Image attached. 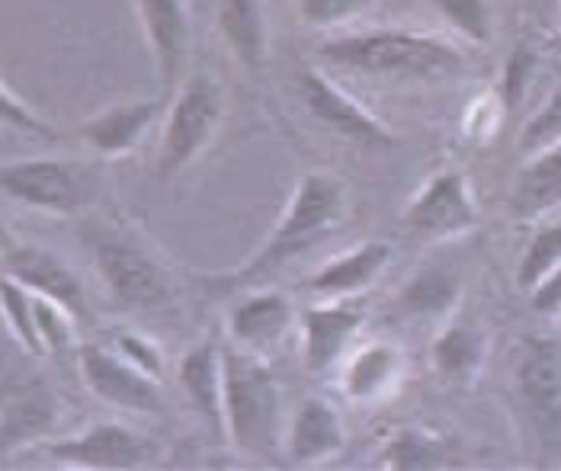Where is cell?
Instances as JSON below:
<instances>
[{
    "label": "cell",
    "mask_w": 561,
    "mask_h": 471,
    "mask_svg": "<svg viewBox=\"0 0 561 471\" xmlns=\"http://www.w3.org/2000/svg\"><path fill=\"white\" fill-rule=\"evenodd\" d=\"M346 212H350V196L341 176L328 171L302 173L289 196V206L276 218L273 231L266 234L257 254H251L231 273L203 279V286L218 296L257 289L263 283H270L279 269L305 257L311 248L337 234L344 228Z\"/></svg>",
    "instance_id": "cell-1"
},
{
    "label": "cell",
    "mask_w": 561,
    "mask_h": 471,
    "mask_svg": "<svg viewBox=\"0 0 561 471\" xmlns=\"http://www.w3.org/2000/svg\"><path fill=\"white\" fill-rule=\"evenodd\" d=\"M221 369L228 446L248 459H270L283 452V388L270 369V359L231 343L221 349Z\"/></svg>",
    "instance_id": "cell-2"
},
{
    "label": "cell",
    "mask_w": 561,
    "mask_h": 471,
    "mask_svg": "<svg viewBox=\"0 0 561 471\" xmlns=\"http://www.w3.org/2000/svg\"><path fill=\"white\" fill-rule=\"evenodd\" d=\"M318 58L331 68H344L369 78H456L466 58L456 45L427 33L408 30H363L334 36L318 48Z\"/></svg>",
    "instance_id": "cell-3"
},
{
    "label": "cell",
    "mask_w": 561,
    "mask_h": 471,
    "mask_svg": "<svg viewBox=\"0 0 561 471\" xmlns=\"http://www.w3.org/2000/svg\"><path fill=\"white\" fill-rule=\"evenodd\" d=\"M87 248L110 301L123 311H164L173 305V276L135 234L96 225Z\"/></svg>",
    "instance_id": "cell-4"
},
{
    "label": "cell",
    "mask_w": 561,
    "mask_h": 471,
    "mask_svg": "<svg viewBox=\"0 0 561 471\" xmlns=\"http://www.w3.org/2000/svg\"><path fill=\"white\" fill-rule=\"evenodd\" d=\"M225 119V90L213 74H186L173 90L171 110L164 116L158 176L173 180L193 168L216 141Z\"/></svg>",
    "instance_id": "cell-5"
},
{
    "label": "cell",
    "mask_w": 561,
    "mask_h": 471,
    "mask_svg": "<svg viewBox=\"0 0 561 471\" xmlns=\"http://www.w3.org/2000/svg\"><path fill=\"white\" fill-rule=\"evenodd\" d=\"M51 466L84 471H131L158 459L161 446L119 421H96L81 433L51 436L39 446Z\"/></svg>",
    "instance_id": "cell-6"
},
{
    "label": "cell",
    "mask_w": 561,
    "mask_h": 471,
    "mask_svg": "<svg viewBox=\"0 0 561 471\" xmlns=\"http://www.w3.org/2000/svg\"><path fill=\"white\" fill-rule=\"evenodd\" d=\"M0 193L16 206L58 218L84 212L90 203L84 173L58 158H20L0 164Z\"/></svg>",
    "instance_id": "cell-7"
},
{
    "label": "cell",
    "mask_w": 561,
    "mask_h": 471,
    "mask_svg": "<svg viewBox=\"0 0 561 471\" xmlns=\"http://www.w3.org/2000/svg\"><path fill=\"white\" fill-rule=\"evenodd\" d=\"M75 353L81 382L103 404L138 417H154L164 411L161 382L145 376L129 359H123L110 343H78Z\"/></svg>",
    "instance_id": "cell-8"
},
{
    "label": "cell",
    "mask_w": 561,
    "mask_h": 471,
    "mask_svg": "<svg viewBox=\"0 0 561 471\" xmlns=\"http://www.w3.org/2000/svg\"><path fill=\"white\" fill-rule=\"evenodd\" d=\"M404 225L408 231L427 241H449L469 234L478 225V206L469 180L456 171L433 173L411 196L404 209Z\"/></svg>",
    "instance_id": "cell-9"
},
{
    "label": "cell",
    "mask_w": 561,
    "mask_h": 471,
    "mask_svg": "<svg viewBox=\"0 0 561 471\" xmlns=\"http://www.w3.org/2000/svg\"><path fill=\"white\" fill-rule=\"evenodd\" d=\"M299 96H302L305 110L324 126L328 131L341 135L346 141L359 145V148H391L394 135H391L376 113H369L363 103H356L344 87H337L324 71L305 68L299 74Z\"/></svg>",
    "instance_id": "cell-10"
},
{
    "label": "cell",
    "mask_w": 561,
    "mask_h": 471,
    "mask_svg": "<svg viewBox=\"0 0 561 471\" xmlns=\"http://www.w3.org/2000/svg\"><path fill=\"white\" fill-rule=\"evenodd\" d=\"M135 13L151 51L158 84L164 96L183 84L190 48H193V20L186 0H135Z\"/></svg>",
    "instance_id": "cell-11"
},
{
    "label": "cell",
    "mask_w": 561,
    "mask_h": 471,
    "mask_svg": "<svg viewBox=\"0 0 561 471\" xmlns=\"http://www.w3.org/2000/svg\"><path fill=\"white\" fill-rule=\"evenodd\" d=\"M363 324H366L363 311L346 301L321 299L299 311L305 369L311 376H328L337 366H344Z\"/></svg>",
    "instance_id": "cell-12"
},
{
    "label": "cell",
    "mask_w": 561,
    "mask_h": 471,
    "mask_svg": "<svg viewBox=\"0 0 561 471\" xmlns=\"http://www.w3.org/2000/svg\"><path fill=\"white\" fill-rule=\"evenodd\" d=\"M0 266H3L7 276L23 283L30 292L58 301L65 311H71L78 318V324H84L87 318H90V301H87L84 283H81V276L75 273V266L65 257L45 251L39 244H16V248L3 251Z\"/></svg>",
    "instance_id": "cell-13"
},
{
    "label": "cell",
    "mask_w": 561,
    "mask_h": 471,
    "mask_svg": "<svg viewBox=\"0 0 561 471\" xmlns=\"http://www.w3.org/2000/svg\"><path fill=\"white\" fill-rule=\"evenodd\" d=\"M346 446V427L341 411L328 398H302L286 421L283 456L296 469H314L337 459Z\"/></svg>",
    "instance_id": "cell-14"
},
{
    "label": "cell",
    "mask_w": 561,
    "mask_h": 471,
    "mask_svg": "<svg viewBox=\"0 0 561 471\" xmlns=\"http://www.w3.org/2000/svg\"><path fill=\"white\" fill-rule=\"evenodd\" d=\"M517 391L546 436L561 433V343L529 337L517 353Z\"/></svg>",
    "instance_id": "cell-15"
},
{
    "label": "cell",
    "mask_w": 561,
    "mask_h": 471,
    "mask_svg": "<svg viewBox=\"0 0 561 471\" xmlns=\"http://www.w3.org/2000/svg\"><path fill=\"white\" fill-rule=\"evenodd\" d=\"M293 328H299V308L293 296L279 289H266V286L248 289V296L234 301V308L228 311L231 343L260 356H270L293 334Z\"/></svg>",
    "instance_id": "cell-16"
},
{
    "label": "cell",
    "mask_w": 561,
    "mask_h": 471,
    "mask_svg": "<svg viewBox=\"0 0 561 471\" xmlns=\"http://www.w3.org/2000/svg\"><path fill=\"white\" fill-rule=\"evenodd\" d=\"M176 386L196 417L213 433V439L228 446L225 429V369H221V346L216 341L193 343L176 363Z\"/></svg>",
    "instance_id": "cell-17"
},
{
    "label": "cell",
    "mask_w": 561,
    "mask_h": 471,
    "mask_svg": "<svg viewBox=\"0 0 561 471\" xmlns=\"http://www.w3.org/2000/svg\"><path fill=\"white\" fill-rule=\"evenodd\" d=\"M58 398L45 386L7 388L0 407V462L16 452L39 449L58 427Z\"/></svg>",
    "instance_id": "cell-18"
},
{
    "label": "cell",
    "mask_w": 561,
    "mask_h": 471,
    "mask_svg": "<svg viewBox=\"0 0 561 471\" xmlns=\"http://www.w3.org/2000/svg\"><path fill=\"white\" fill-rule=\"evenodd\" d=\"M404 379V353L389 341L359 343L341 366V391L353 404H382Z\"/></svg>",
    "instance_id": "cell-19"
},
{
    "label": "cell",
    "mask_w": 561,
    "mask_h": 471,
    "mask_svg": "<svg viewBox=\"0 0 561 471\" xmlns=\"http://www.w3.org/2000/svg\"><path fill=\"white\" fill-rule=\"evenodd\" d=\"M161 119V100L116 103L81 123L78 138L100 158H126Z\"/></svg>",
    "instance_id": "cell-20"
},
{
    "label": "cell",
    "mask_w": 561,
    "mask_h": 471,
    "mask_svg": "<svg viewBox=\"0 0 561 471\" xmlns=\"http://www.w3.org/2000/svg\"><path fill=\"white\" fill-rule=\"evenodd\" d=\"M391 257H394V251H391L389 241H363L341 257L328 260L308 279V289L318 299L328 301L353 299L382 279V273L391 266Z\"/></svg>",
    "instance_id": "cell-21"
},
{
    "label": "cell",
    "mask_w": 561,
    "mask_h": 471,
    "mask_svg": "<svg viewBox=\"0 0 561 471\" xmlns=\"http://www.w3.org/2000/svg\"><path fill=\"white\" fill-rule=\"evenodd\" d=\"M216 26L238 65L251 78H263L270 51L266 0H216Z\"/></svg>",
    "instance_id": "cell-22"
},
{
    "label": "cell",
    "mask_w": 561,
    "mask_h": 471,
    "mask_svg": "<svg viewBox=\"0 0 561 471\" xmlns=\"http://www.w3.org/2000/svg\"><path fill=\"white\" fill-rule=\"evenodd\" d=\"M462 296V279L453 266L427 263L417 273L404 279L398 289V311L408 321H424V324H439L453 314Z\"/></svg>",
    "instance_id": "cell-23"
},
{
    "label": "cell",
    "mask_w": 561,
    "mask_h": 471,
    "mask_svg": "<svg viewBox=\"0 0 561 471\" xmlns=\"http://www.w3.org/2000/svg\"><path fill=\"white\" fill-rule=\"evenodd\" d=\"M511 206L517 218H542L561 209V141L529 154L514 176Z\"/></svg>",
    "instance_id": "cell-24"
},
{
    "label": "cell",
    "mask_w": 561,
    "mask_h": 471,
    "mask_svg": "<svg viewBox=\"0 0 561 471\" xmlns=\"http://www.w3.org/2000/svg\"><path fill=\"white\" fill-rule=\"evenodd\" d=\"M484 363V337L472 324H446L433 341V369L456 386L476 382Z\"/></svg>",
    "instance_id": "cell-25"
},
{
    "label": "cell",
    "mask_w": 561,
    "mask_h": 471,
    "mask_svg": "<svg viewBox=\"0 0 561 471\" xmlns=\"http://www.w3.org/2000/svg\"><path fill=\"white\" fill-rule=\"evenodd\" d=\"M0 314L7 321L13 341L20 343L30 356H45L43 337L36 328V296L7 273H0Z\"/></svg>",
    "instance_id": "cell-26"
},
{
    "label": "cell",
    "mask_w": 561,
    "mask_h": 471,
    "mask_svg": "<svg viewBox=\"0 0 561 471\" xmlns=\"http://www.w3.org/2000/svg\"><path fill=\"white\" fill-rule=\"evenodd\" d=\"M443 443L427 429H398L386 443L382 466L391 471H424L443 466Z\"/></svg>",
    "instance_id": "cell-27"
},
{
    "label": "cell",
    "mask_w": 561,
    "mask_h": 471,
    "mask_svg": "<svg viewBox=\"0 0 561 471\" xmlns=\"http://www.w3.org/2000/svg\"><path fill=\"white\" fill-rule=\"evenodd\" d=\"M561 141V65H556L552 71V84L546 100L536 106V113L526 119V126L519 131V151L523 158L529 154H539L552 145Z\"/></svg>",
    "instance_id": "cell-28"
},
{
    "label": "cell",
    "mask_w": 561,
    "mask_h": 471,
    "mask_svg": "<svg viewBox=\"0 0 561 471\" xmlns=\"http://www.w3.org/2000/svg\"><path fill=\"white\" fill-rule=\"evenodd\" d=\"M561 263V221L556 225H542L536 234H533V241H529V248H526V254L519 260V286L529 292L539 279H546L556 266Z\"/></svg>",
    "instance_id": "cell-29"
},
{
    "label": "cell",
    "mask_w": 561,
    "mask_h": 471,
    "mask_svg": "<svg viewBox=\"0 0 561 471\" xmlns=\"http://www.w3.org/2000/svg\"><path fill=\"white\" fill-rule=\"evenodd\" d=\"M36 328H39V337H43L45 356H61V353L78 346V334H75L78 318L71 311H65L58 301L45 299V296H36Z\"/></svg>",
    "instance_id": "cell-30"
},
{
    "label": "cell",
    "mask_w": 561,
    "mask_h": 471,
    "mask_svg": "<svg viewBox=\"0 0 561 471\" xmlns=\"http://www.w3.org/2000/svg\"><path fill=\"white\" fill-rule=\"evenodd\" d=\"M299 16L314 30H346L363 20L376 0H296Z\"/></svg>",
    "instance_id": "cell-31"
},
{
    "label": "cell",
    "mask_w": 561,
    "mask_h": 471,
    "mask_svg": "<svg viewBox=\"0 0 561 471\" xmlns=\"http://www.w3.org/2000/svg\"><path fill=\"white\" fill-rule=\"evenodd\" d=\"M110 346L123 356V359H129L131 366H138L145 376H151V379H164V372H168V359H164V353H161V346L151 341V337H145V334H138V331H126V328H119V331H113L110 334Z\"/></svg>",
    "instance_id": "cell-32"
},
{
    "label": "cell",
    "mask_w": 561,
    "mask_h": 471,
    "mask_svg": "<svg viewBox=\"0 0 561 471\" xmlns=\"http://www.w3.org/2000/svg\"><path fill=\"white\" fill-rule=\"evenodd\" d=\"M439 13L449 20V26L466 36L469 43L484 45L491 39V10L488 0H436Z\"/></svg>",
    "instance_id": "cell-33"
},
{
    "label": "cell",
    "mask_w": 561,
    "mask_h": 471,
    "mask_svg": "<svg viewBox=\"0 0 561 471\" xmlns=\"http://www.w3.org/2000/svg\"><path fill=\"white\" fill-rule=\"evenodd\" d=\"M0 126L23 131V135H36V138H55V129L7 84H0Z\"/></svg>",
    "instance_id": "cell-34"
},
{
    "label": "cell",
    "mask_w": 561,
    "mask_h": 471,
    "mask_svg": "<svg viewBox=\"0 0 561 471\" xmlns=\"http://www.w3.org/2000/svg\"><path fill=\"white\" fill-rule=\"evenodd\" d=\"M529 299H533V308L542 311V314H556L559 318L561 311V263L546 276L539 279L533 289H529Z\"/></svg>",
    "instance_id": "cell-35"
},
{
    "label": "cell",
    "mask_w": 561,
    "mask_h": 471,
    "mask_svg": "<svg viewBox=\"0 0 561 471\" xmlns=\"http://www.w3.org/2000/svg\"><path fill=\"white\" fill-rule=\"evenodd\" d=\"M523 3H526V10H529L536 20H542V23L561 16V0H523Z\"/></svg>",
    "instance_id": "cell-36"
},
{
    "label": "cell",
    "mask_w": 561,
    "mask_h": 471,
    "mask_svg": "<svg viewBox=\"0 0 561 471\" xmlns=\"http://www.w3.org/2000/svg\"><path fill=\"white\" fill-rule=\"evenodd\" d=\"M3 394H7V388H0V407H3Z\"/></svg>",
    "instance_id": "cell-37"
},
{
    "label": "cell",
    "mask_w": 561,
    "mask_h": 471,
    "mask_svg": "<svg viewBox=\"0 0 561 471\" xmlns=\"http://www.w3.org/2000/svg\"><path fill=\"white\" fill-rule=\"evenodd\" d=\"M3 251H7V248H3V244H0V260H3Z\"/></svg>",
    "instance_id": "cell-38"
},
{
    "label": "cell",
    "mask_w": 561,
    "mask_h": 471,
    "mask_svg": "<svg viewBox=\"0 0 561 471\" xmlns=\"http://www.w3.org/2000/svg\"><path fill=\"white\" fill-rule=\"evenodd\" d=\"M559 321H561V311H559Z\"/></svg>",
    "instance_id": "cell-39"
}]
</instances>
